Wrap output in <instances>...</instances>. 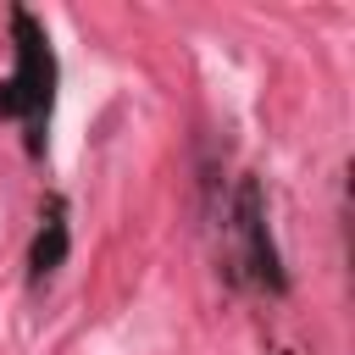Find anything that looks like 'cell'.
<instances>
[{"label":"cell","mask_w":355,"mask_h":355,"mask_svg":"<svg viewBox=\"0 0 355 355\" xmlns=\"http://www.w3.org/2000/svg\"><path fill=\"white\" fill-rule=\"evenodd\" d=\"M239 233H244V255H250L255 277H266V283L277 288L283 272H277V255H272V239H266V216H261V189H255V178H244V189H239Z\"/></svg>","instance_id":"cell-2"},{"label":"cell","mask_w":355,"mask_h":355,"mask_svg":"<svg viewBox=\"0 0 355 355\" xmlns=\"http://www.w3.org/2000/svg\"><path fill=\"white\" fill-rule=\"evenodd\" d=\"M11 22H17V78L0 83V111L6 116H28V128H39V116L50 111L55 61H50V44H44V33H39V22L28 11H17Z\"/></svg>","instance_id":"cell-1"},{"label":"cell","mask_w":355,"mask_h":355,"mask_svg":"<svg viewBox=\"0 0 355 355\" xmlns=\"http://www.w3.org/2000/svg\"><path fill=\"white\" fill-rule=\"evenodd\" d=\"M61 255H67V227L50 216V222H44V233L33 239V272H39V277H44V272H55V266H61Z\"/></svg>","instance_id":"cell-3"}]
</instances>
